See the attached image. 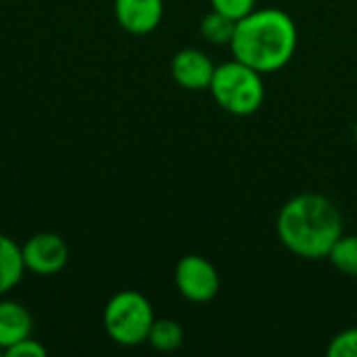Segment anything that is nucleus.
I'll list each match as a JSON object with an SVG mask.
<instances>
[{
	"mask_svg": "<svg viewBox=\"0 0 357 357\" xmlns=\"http://www.w3.org/2000/svg\"><path fill=\"white\" fill-rule=\"evenodd\" d=\"M25 272L21 247L6 234H0V295L13 291Z\"/></svg>",
	"mask_w": 357,
	"mask_h": 357,
	"instance_id": "obj_10",
	"label": "nucleus"
},
{
	"mask_svg": "<svg viewBox=\"0 0 357 357\" xmlns=\"http://www.w3.org/2000/svg\"><path fill=\"white\" fill-rule=\"evenodd\" d=\"M234 31H236V21L218 10H211L201 19V36L215 46H230Z\"/></svg>",
	"mask_w": 357,
	"mask_h": 357,
	"instance_id": "obj_12",
	"label": "nucleus"
},
{
	"mask_svg": "<svg viewBox=\"0 0 357 357\" xmlns=\"http://www.w3.org/2000/svg\"><path fill=\"white\" fill-rule=\"evenodd\" d=\"M33 318L25 305L17 301H0V349L2 354L15 343L31 337Z\"/></svg>",
	"mask_w": 357,
	"mask_h": 357,
	"instance_id": "obj_9",
	"label": "nucleus"
},
{
	"mask_svg": "<svg viewBox=\"0 0 357 357\" xmlns=\"http://www.w3.org/2000/svg\"><path fill=\"white\" fill-rule=\"evenodd\" d=\"M257 0H211L213 10L238 21L243 17H247L251 10H255Z\"/></svg>",
	"mask_w": 357,
	"mask_h": 357,
	"instance_id": "obj_15",
	"label": "nucleus"
},
{
	"mask_svg": "<svg viewBox=\"0 0 357 357\" xmlns=\"http://www.w3.org/2000/svg\"><path fill=\"white\" fill-rule=\"evenodd\" d=\"M46 354H48V349H46L40 341H36V339H31V337H27V339L15 343L13 347H8V349L4 351V356L8 357H44Z\"/></svg>",
	"mask_w": 357,
	"mask_h": 357,
	"instance_id": "obj_16",
	"label": "nucleus"
},
{
	"mask_svg": "<svg viewBox=\"0 0 357 357\" xmlns=\"http://www.w3.org/2000/svg\"><path fill=\"white\" fill-rule=\"evenodd\" d=\"M117 23L134 36L155 31L163 19V0H115Z\"/></svg>",
	"mask_w": 357,
	"mask_h": 357,
	"instance_id": "obj_8",
	"label": "nucleus"
},
{
	"mask_svg": "<svg viewBox=\"0 0 357 357\" xmlns=\"http://www.w3.org/2000/svg\"><path fill=\"white\" fill-rule=\"evenodd\" d=\"M172 77L184 90H209L215 65L199 48H182L172 59Z\"/></svg>",
	"mask_w": 357,
	"mask_h": 357,
	"instance_id": "obj_7",
	"label": "nucleus"
},
{
	"mask_svg": "<svg viewBox=\"0 0 357 357\" xmlns=\"http://www.w3.org/2000/svg\"><path fill=\"white\" fill-rule=\"evenodd\" d=\"M146 343L155 351L169 354V351H176V349L182 347V343H184V331H182V326L176 320H167V318L157 320L155 318Z\"/></svg>",
	"mask_w": 357,
	"mask_h": 357,
	"instance_id": "obj_11",
	"label": "nucleus"
},
{
	"mask_svg": "<svg viewBox=\"0 0 357 357\" xmlns=\"http://www.w3.org/2000/svg\"><path fill=\"white\" fill-rule=\"evenodd\" d=\"M326 354L331 357H357V328H347L339 333L331 341Z\"/></svg>",
	"mask_w": 357,
	"mask_h": 357,
	"instance_id": "obj_14",
	"label": "nucleus"
},
{
	"mask_svg": "<svg viewBox=\"0 0 357 357\" xmlns=\"http://www.w3.org/2000/svg\"><path fill=\"white\" fill-rule=\"evenodd\" d=\"M0 356H2V349H0Z\"/></svg>",
	"mask_w": 357,
	"mask_h": 357,
	"instance_id": "obj_17",
	"label": "nucleus"
},
{
	"mask_svg": "<svg viewBox=\"0 0 357 357\" xmlns=\"http://www.w3.org/2000/svg\"><path fill=\"white\" fill-rule=\"evenodd\" d=\"M328 259L341 274L357 278V234H341L333 245Z\"/></svg>",
	"mask_w": 357,
	"mask_h": 357,
	"instance_id": "obj_13",
	"label": "nucleus"
},
{
	"mask_svg": "<svg viewBox=\"0 0 357 357\" xmlns=\"http://www.w3.org/2000/svg\"><path fill=\"white\" fill-rule=\"evenodd\" d=\"M102 322L111 341L123 347H136L146 343L155 322V312L142 293L121 291L105 305Z\"/></svg>",
	"mask_w": 357,
	"mask_h": 357,
	"instance_id": "obj_4",
	"label": "nucleus"
},
{
	"mask_svg": "<svg viewBox=\"0 0 357 357\" xmlns=\"http://www.w3.org/2000/svg\"><path fill=\"white\" fill-rule=\"evenodd\" d=\"M178 293L192 303H209L220 293V274L211 261L201 255H184L174 270Z\"/></svg>",
	"mask_w": 357,
	"mask_h": 357,
	"instance_id": "obj_5",
	"label": "nucleus"
},
{
	"mask_svg": "<svg viewBox=\"0 0 357 357\" xmlns=\"http://www.w3.org/2000/svg\"><path fill=\"white\" fill-rule=\"evenodd\" d=\"M21 255L25 270L33 272L36 276H54L67 266L69 247L54 232H38L25 241Z\"/></svg>",
	"mask_w": 357,
	"mask_h": 357,
	"instance_id": "obj_6",
	"label": "nucleus"
},
{
	"mask_svg": "<svg viewBox=\"0 0 357 357\" xmlns=\"http://www.w3.org/2000/svg\"><path fill=\"white\" fill-rule=\"evenodd\" d=\"M276 232L280 243L297 257L324 259L343 234V215L328 197L303 192L282 205Z\"/></svg>",
	"mask_w": 357,
	"mask_h": 357,
	"instance_id": "obj_1",
	"label": "nucleus"
},
{
	"mask_svg": "<svg viewBox=\"0 0 357 357\" xmlns=\"http://www.w3.org/2000/svg\"><path fill=\"white\" fill-rule=\"evenodd\" d=\"M299 33L293 17L280 8H255L236 21L232 56L255 71L274 73L287 67L297 50Z\"/></svg>",
	"mask_w": 357,
	"mask_h": 357,
	"instance_id": "obj_2",
	"label": "nucleus"
},
{
	"mask_svg": "<svg viewBox=\"0 0 357 357\" xmlns=\"http://www.w3.org/2000/svg\"><path fill=\"white\" fill-rule=\"evenodd\" d=\"M209 90L222 111L238 117L257 113L266 98L261 73L236 59L215 67Z\"/></svg>",
	"mask_w": 357,
	"mask_h": 357,
	"instance_id": "obj_3",
	"label": "nucleus"
}]
</instances>
